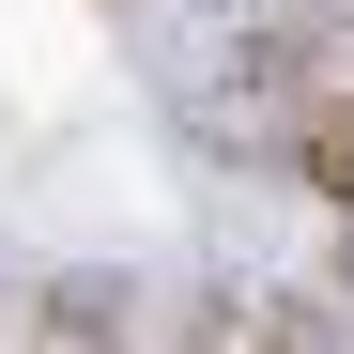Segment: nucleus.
Returning a JSON list of instances; mask_svg holds the SVG:
<instances>
[{
  "instance_id": "nucleus-1",
  "label": "nucleus",
  "mask_w": 354,
  "mask_h": 354,
  "mask_svg": "<svg viewBox=\"0 0 354 354\" xmlns=\"http://www.w3.org/2000/svg\"><path fill=\"white\" fill-rule=\"evenodd\" d=\"M292 185H308V201H339V216H354V77H339L324 108H292Z\"/></svg>"
},
{
  "instance_id": "nucleus-2",
  "label": "nucleus",
  "mask_w": 354,
  "mask_h": 354,
  "mask_svg": "<svg viewBox=\"0 0 354 354\" xmlns=\"http://www.w3.org/2000/svg\"><path fill=\"white\" fill-rule=\"evenodd\" d=\"M247 354H339V308L324 292H277V308L247 324Z\"/></svg>"
}]
</instances>
